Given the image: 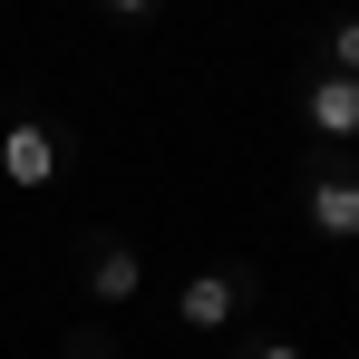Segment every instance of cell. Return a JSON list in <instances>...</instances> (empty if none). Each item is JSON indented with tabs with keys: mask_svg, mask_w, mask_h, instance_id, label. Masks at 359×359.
Masks as SVG:
<instances>
[{
	"mask_svg": "<svg viewBox=\"0 0 359 359\" xmlns=\"http://www.w3.org/2000/svg\"><path fill=\"white\" fill-rule=\"evenodd\" d=\"M0 175H10V184H49V175H59V136H49L39 117H20L10 136H0Z\"/></svg>",
	"mask_w": 359,
	"mask_h": 359,
	"instance_id": "cell-1",
	"label": "cell"
},
{
	"mask_svg": "<svg viewBox=\"0 0 359 359\" xmlns=\"http://www.w3.org/2000/svg\"><path fill=\"white\" fill-rule=\"evenodd\" d=\"M88 292L107 301V311H126V301L146 292V262H136V243H97V252H88Z\"/></svg>",
	"mask_w": 359,
	"mask_h": 359,
	"instance_id": "cell-2",
	"label": "cell"
},
{
	"mask_svg": "<svg viewBox=\"0 0 359 359\" xmlns=\"http://www.w3.org/2000/svg\"><path fill=\"white\" fill-rule=\"evenodd\" d=\"M175 311H184V330H224V320L243 311V272H194Z\"/></svg>",
	"mask_w": 359,
	"mask_h": 359,
	"instance_id": "cell-3",
	"label": "cell"
},
{
	"mask_svg": "<svg viewBox=\"0 0 359 359\" xmlns=\"http://www.w3.org/2000/svg\"><path fill=\"white\" fill-rule=\"evenodd\" d=\"M311 233L359 243V184H350V175H320V184H311Z\"/></svg>",
	"mask_w": 359,
	"mask_h": 359,
	"instance_id": "cell-4",
	"label": "cell"
},
{
	"mask_svg": "<svg viewBox=\"0 0 359 359\" xmlns=\"http://www.w3.org/2000/svg\"><path fill=\"white\" fill-rule=\"evenodd\" d=\"M311 126L320 136H359V78H311Z\"/></svg>",
	"mask_w": 359,
	"mask_h": 359,
	"instance_id": "cell-5",
	"label": "cell"
},
{
	"mask_svg": "<svg viewBox=\"0 0 359 359\" xmlns=\"http://www.w3.org/2000/svg\"><path fill=\"white\" fill-rule=\"evenodd\" d=\"M330 68H340V78H359V20H340V29H330Z\"/></svg>",
	"mask_w": 359,
	"mask_h": 359,
	"instance_id": "cell-6",
	"label": "cell"
},
{
	"mask_svg": "<svg viewBox=\"0 0 359 359\" xmlns=\"http://www.w3.org/2000/svg\"><path fill=\"white\" fill-rule=\"evenodd\" d=\"M252 359H301V350H292V340H262V350H252Z\"/></svg>",
	"mask_w": 359,
	"mask_h": 359,
	"instance_id": "cell-7",
	"label": "cell"
}]
</instances>
